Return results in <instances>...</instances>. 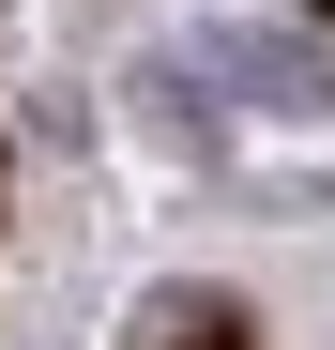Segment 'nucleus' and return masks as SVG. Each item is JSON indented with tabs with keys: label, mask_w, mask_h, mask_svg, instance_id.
Here are the masks:
<instances>
[{
	"label": "nucleus",
	"mask_w": 335,
	"mask_h": 350,
	"mask_svg": "<svg viewBox=\"0 0 335 350\" xmlns=\"http://www.w3.org/2000/svg\"><path fill=\"white\" fill-rule=\"evenodd\" d=\"M198 62H213V77H244L259 107H335L320 46H290V31H198Z\"/></svg>",
	"instance_id": "1"
}]
</instances>
